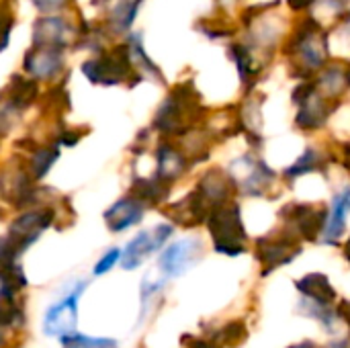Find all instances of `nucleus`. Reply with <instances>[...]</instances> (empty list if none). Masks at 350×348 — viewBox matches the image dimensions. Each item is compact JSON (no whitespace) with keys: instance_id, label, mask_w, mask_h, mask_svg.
<instances>
[{"instance_id":"nucleus-1","label":"nucleus","mask_w":350,"mask_h":348,"mask_svg":"<svg viewBox=\"0 0 350 348\" xmlns=\"http://www.w3.org/2000/svg\"><path fill=\"white\" fill-rule=\"evenodd\" d=\"M207 228L213 240V248L226 256H240L246 252V230L240 217V207L236 201H224L211 207L207 217Z\"/></svg>"},{"instance_id":"nucleus-2","label":"nucleus","mask_w":350,"mask_h":348,"mask_svg":"<svg viewBox=\"0 0 350 348\" xmlns=\"http://www.w3.org/2000/svg\"><path fill=\"white\" fill-rule=\"evenodd\" d=\"M199 111L201 105L197 101V92L189 82L174 88V92L164 101V105L158 109L154 125L166 135H178L191 125V121L197 119Z\"/></svg>"},{"instance_id":"nucleus-3","label":"nucleus","mask_w":350,"mask_h":348,"mask_svg":"<svg viewBox=\"0 0 350 348\" xmlns=\"http://www.w3.org/2000/svg\"><path fill=\"white\" fill-rule=\"evenodd\" d=\"M82 72L90 82L103 84V86H113V84H119V82L127 80L129 74L133 72L129 43L119 45V47H115V49H111L107 53H100L98 57H92L88 62H84Z\"/></svg>"},{"instance_id":"nucleus-4","label":"nucleus","mask_w":350,"mask_h":348,"mask_svg":"<svg viewBox=\"0 0 350 348\" xmlns=\"http://www.w3.org/2000/svg\"><path fill=\"white\" fill-rule=\"evenodd\" d=\"M289 53L297 55L299 66H304L306 72L322 70L326 64V57H328V39H326L322 27L316 21L308 18L299 27L297 35L293 37Z\"/></svg>"},{"instance_id":"nucleus-5","label":"nucleus","mask_w":350,"mask_h":348,"mask_svg":"<svg viewBox=\"0 0 350 348\" xmlns=\"http://www.w3.org/2000/svg\"><path fill=\"white\" fill-rule=\"evenodd\" d=\"M301 254V244L295 234L287 228L279 234L262 236L256 240V258L262 265V277L271 275L275 269L289 265Z\"/></svg>"},{"instance_id":"nucleus-6","label":"nucleus","mask_w":350,"mask_h":348,"mask_svg":"<svg viewBox=\"0 0 350 348\" xmlns=\"http://www.w3.org/2000/svg\"><path fill=\"white\" fill-rule=\"evenodd\" d=\"M230 170L234 187H238L244 195L260 197L275 183V172L262 160H256L250 154L238 158Z\"/></svg>"},{"instance_id":"nucleus-7","label":"nucleus","mask_w":350,"mask_h":348,"mask_svg":"<svg viewBox=\"0 0 350 348\" xmlns=\"http://www.w3.org/2000/svg\"><path fill=\"white\" fill-rule=\"evenodd\" d=\"M281 217L287 224V230L297 238L316 242L320 234H324L328 213L322 207L310 203H291L281 211Z\"/></svg>"},{"instance_id":"nucleus-8","label":"nucleus","mask_w":350,"mask_h":348,"mask_svg":"<svg viewBox=\"0 0 350 348\" xmlns=\"http://www.w3.org/2000/svg\"><path fill=\"white\" fill-rule=\"evenodd\" d=\"M295 105L299 107L297 111V125L306 131H314L324 127V123L328 121L330 115V107H328V98H324L316 84H299L293 92Z\"/></svg>"},{"instance_id":"nucleus-9","label":"nucleus","mask_w":350,"mask_h":348,"mask_svg":"<svg viewBox=\"0 0 350 348\" xmlns=\"http://www.w3.org/2000/svg\"><path fill=\"white\" fill-rule=\"evenodd\" d=\"M172 236V226L168 224H162V226H156L154 230H148V232H139L129 244L127 248L123 250L121 254V265L123 269L127 271H133L137 269L152 252L160 250L166 240Z\"/></svg>"},{"instance_id":"nucleus-10","label":"nucleus","mask_w":350,"mask_h":348,"mask_svg":"<svg viewBox=\"0 0 350 348\" xmlns=\"http://www.w3.org/2000/svg\"><path fill=\"white\" fill-rule=\"evenodd\" d=\"M53 211L51 209H31L23 215H18L10 228H8V238L12 240V244L25 252L41 234L43 230H47L53 222Z\"/></svg>"},{"instance_id":"nucleus-11","label":"nucleus","mask_w":350,"mask_h":348,"mask_svg":"<svg viewBox=\"0 0 350 348\" xmlns=\"http://www.w3.org/2000/svg\"><path fill=\"white\" fill-rule=\"evenodd\" d=\"M33 174L23 164H6L0 170V195L16 207L29 205L33 197Z\"/></svg>"},{"instance_id":"nucleus-12","label":"nucleus","mask_w":350,"mask_h":348,"mask_svg":"<svg viewBox=\"0 0 350 348\" xmlns=\"http://www.w3.org/2000/svg\"><path fill=\"white\" fill-rule=\"evenodd\" d=\"M25 72L35 80H53L64 70V49L53 45H33L25 55Z\"/></svg>"},{"instance_id":"nucleus-13","label":"nucleus","mask_w":350,"mask_h":348,"mask_svg":"<svg viewBox=\"0 0 350 348\" xmlns=\"http://www.w3.org/2000/svg\"><path fill=\"white\" fill-rule=\"evenodd\" d=\"M201 252H203V246L197 238H185L180 242H174L162 252L158 260L160 271L166 277H178L199 260Z\"/></svg>"},{"instance_id":"nucleus-14","label":"nucleus","mask_w":350,"mask_h":348,"mask_svg":"<svg viewBox=\"0 0 350 348\" xmlns=\"http://www.w3.org/2000/svg\"><path fill=\"white\" fill-rule=\"evenodd\" d=\"M86 283H80L76 287L74 293H70L66 299H62L59 304L51 306L45 314V324L43 330L49 336H64L70 334L76 328V320H78V297L82 295Z\"/></svg>"},{"instance_id":"nucleus-15","label":"nucleus","mask_w":350,"mask_h":348,"mask_svg":"<svg viewBox=\"0 0 350 348\" xmlns=\"http://www.w3.org/2000/svg\"><path fill=\"white\" fill-rule=\"evenodd\" d=\"M76 39L74 27L62 16H41L33 25V45L68 47Z\"/></svg>"},{"instance_id":"nucleus-16","label":"nucleus","mask_w":350,"mask_h":348,"mask_svg":"<svg viewBox=\"0 0 350 348\" xmlns=\"http://www.w3.org/2000/svg\"><path fill=\"white\" fill-rule=\"evenodd\" d=\"M18 254L21 250L12 244L8 236L0 238V283L4 289H10L14 293L27 285V279L18 265Z\"/></svg>"},{"instance_id":"nucleus-17","label":"nucleus","mask_w":350,"mask_h":348,"mask_svg":"<svg viewBox=\"0 0 350 348\" xmlns=\"http://www.w3.org/2000/svg\"><path fill=\"white\" fill-rule=\"evenodd\" d=\"M144 209H146V205L139 199L125 197V199H119L117 203H113L105 211V222H107L111 232H123V230L142 222Z\"/></svg>"},{"instance_id":"nucleus-18","label":"nucleus","mask_w":350,"mask_h":348,"mask_svg":"<svg viewBox=\"0 0 350 348\" xmlns=\"http://www.w3.org/2000/svg\"><path fill=\"white\" fill-rule=\"evenodd\" d=\"M350 213V187H345L340 193L332 197V211L328 213V222L324 228V242L336 244L338 238L347 230V215Z\"/></svg>"},{"instance_id":"nucleus-19","label":"nucleus","mask_w":350,"mask_h":348,"mask_svg":"<svg viewBox=\"0 0 350 348\" xmlns=\"http://www.w3.org/2000/svg\"><path fill=\"white\" fill-rule=\"evenodd\" d=\"M156 160H158L156 176L168 185H172L189 168L187 156L183 152H178L176 148H172L170 144H160V148L156 152Z\"/></svg>"},{"instance_id":"nucleus-20","label":"nucleus","mask_w":350,"mask_h":348,"mask_svg":"<svg viewBox=\"0 0 350 348\" xmlns=\"http://www.w3.org/2000/svg\"><path fill=\"white\" fill-rule=\"evenodd\" d=\"M316 88L324 98H338L350 88V66H342V64L328 66L326 70H322Z\"/></svg>"},{"instance_id":"nucleus-21","label":"nucleus","mask_w":350,"mask_h":348,"mask_svg":"<svg viewBox=\"0 0 350 348\" xmlns=\"http://www.w3.org/2000/svg\"><path fill=\"white\" fill-rule=\"evenodd\" d=\"M295 287L301 295H306L308 299L322 304V306H332L336 299V291L330 285V279L322 273H312V275L299 279L295 283Z\"/></svg>"},{"instance_id":"nucleus-22","label":"nucleus","mask_w":350,"mask_h":348,"mask_svg":"<svg viewBox=\"0 0 350 348\" xmlns=\"http://www.w3.org/2000/svg\"><path fill=\"white\" fill-rule=\"evenodd\" d=\"M25 316H23V308L16 304L14 299V291L10 289H0V328H14V326H23Z\"/></svg>"},{"instance_id":"nucleus-23","label":"nucleus","mask_w":350,"mask_h":348,"mask_svg":"<svg viewBox=\"0 0 350 348\" xmlns=\"http://www.w3.org/2000/svg\"><path fill=\"white\" fill-rule=\"evenodd\" d=\"M142 0H119L111 12V25L115 31H127L137 14Z\"/></svg>"},{"instance_id":"nucleus-24","label":"nucleus","mask_w":350,"mask_h":348,"mask_svg":"<svg viewBox=\"0 0 350 348\" xmlns=\"http://www.w3.org/2000/svg\"><path fill=\"white\" fill-rule=\"evenodd\" d=\"M322 166H326L324 156H322L318 150L308 148V150H306V154H304V156L293 164V166H289V168L285 170V174H287L289 178H297V176H301V174L316 172V170H320Z\"/></svg>"},{"instance_id":"nucleus-25","label":"nucleus","mask_w":350,"mask_h":348,"mask_svg":"<svg viewBox=\"0 0 350 348\" xmlns=\"http://www.w3.org/2000/svg\"><path fill=\"white\" fill-rule=\"evenodd\" d=\"M57 160V150L55 148H39V150H35L33 152V156L29 158V170H31V174H33V178H43L47 172H49V168H51V164Z\"/></svg>"},{"instance_id":"nucleus-26","label":"nucleus","mask_w":350,"mask_h":348,"mask_svg":"<svg viewBox=\"0 0 350 348\" xmlns=\"http://www.w3.org/2000/svg\"><path fill=\"white\" fill-rule=\"evenodd\" d=\"M215 336H217L215 343H221L224 347L236 348L246 343V338H248V326L242 320H234V322H228Z\"/></svg>"},{"instance_id":"nucleus-27","label":"nucleus","mask_w":350,"mask_h":348,"mask_svg":"<svg viewBox=\"0 0 350 348\" xmlns=\"http://www.w3.org/2000/svg\"><path fill=\"white\" fill-rule=\"evenodd\" d=\"M59 343L64 348H117V343L111 338H90L82 334H64Z\"/></svg>"},{"instance_id":"nucleus-28","label":"nucleus","mask_w":350,"mask_h":348,"mask_svg":"<svg viewBox=\"0 0 350 348\" xmlns=\"http://www.w3.org/2000/svg\"><path fill=\"white\" fill-rule=\"evenodd\" d=\"M121 258V250H117V248H113V250H109L98 263H96V267H94V275L96 277H100V275H105V273H109L115 265H117V260Z\"/></svg>"},{"instance_id":"nucleus-29","label":"nucleus","mask_w":350,"mask_h":348,"mask_svg":"<svg viewBox=\"0 0 350 348\" xmlns=\"http://www.w3.org/2000/svg\"><path fill=\"white\" fill-rule=\"evenodd\" d=\"M35 8L43 10V12H53V10H59L68 4V0H31Z\"/></svg>"},{"instance_id":"nucleus-30","label":"nucleus","mask_w":350,"mask_h":348,"mask_svg":"<svg viewBox=\"0 0 350 348\" xmlns=\"http://www.w3.org/2000/svg\"><path fill=\"white\" fill-rule=\"evenodd\" d=\"M183 345L187 348H221L215 340H205V338H195V336H183Z\"/></svg>"},{"instance_id":"nucleus-31","label":"nucleus","mask_w":350,"mask_h":348,"mask_svg":"<svg viewBox=\"0 0 350 348\" xmlns=\"http://www.w3.org/2000/svg\"><path fill=\"white\" fill-rule=\"evenodd\" d=\"M336 314H338V318H342V320L350 326V302H342V304L336 308Z\"/></svg>"},{"instance_id":"nucleus-32","label":"nucleus","mask_w":350,"mask_h":348,"mask_svg":"<svg viewBox=\"0 0 350 348\" xmlns=\"http://www.w3.org/2000/svg\"><path fill=\"white\" fill-rule=\"evenodd\" d=\"M289 348H320L318 345H314V343H310V340H306V343H299V345H293V347Z\"/></svg>"},{"instance_id":"nucleus-33","label":"nucleus","mask_w":350,"mask_h":348,"mask_svg":"<svg viewBox=\"0 0 350 348\" xmlns=\"http://www.w3.org/2000/svg\"><path fill=\"white\" fill-rule=\"evenodd\" d=\"M345 254H347V258H349V263H350V240L347 242V248H345Z\"/></svg>"},{"instance_id":"nucleus-34","label":"nucleus","mask_w":350,"mask_h":348,"mask_svg":"<svg viewBox=\"0 0 350 348\" xmlns=\"http://www.w3.org/2000/svg\"><path fill=\"white\" fill-rule=\"evenodd\" d=\"M224 2H234V0H224Z\"/></svg>"}]
</instances>
